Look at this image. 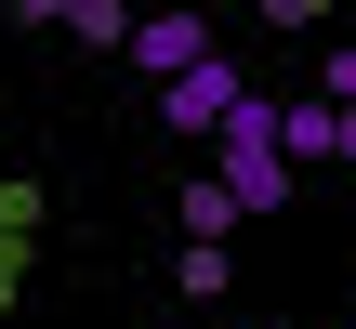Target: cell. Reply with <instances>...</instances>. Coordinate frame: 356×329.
Instances as JSON below:
<instances>
[{
  "label": "cell",
  "instance_id": "cell-1",
  "mask_svg": "<svg viewBox=\"0 0 356 329\" xmlns=\"http://www.w3.org/2000/svg\"><path fill=\"white\" fill-rule=\"evenodd\" d=\"M211 185L238 198V224L291 211V158H277V106H264V92H238V119L211 132Z\"/></svg>",
  "mask_w": 356,
  "mask_h": 329
},
{
  "label": "cell",
  "instance_id": "cell-2",
  "mask_svg": "<svg viewBox=\"0 0 356 329\" xmlns=\"http://www.w3.org/2000/svg\"><path fill=\"white\" fill-rule=\"evenodd\" d=\"M238 92H251V79H238L225 53H211V66H185V79L159 92V119H172V145H211V132L238 119Z\"/></svg>",
  "mask_w": 356,
  "mask_h": 329
},
{
  "label": "cell",
  "instance_id": "cell-3",
  "mask_svg": "<svg viewBox=\"0 0 356 329\" xmlns=\"http://www.w3.org/2000/svg\"><path fill=\"white\" fill-rule=\"evenodd\" d=\"M132 66H159V92H172L185 66H211V26L198 13H132Z\"/></svg>",
  "mask_w": 356,
  "mask_h": 329
},
{
  "label": "cell",
  "instance_id": "cell-4",
  "mask_svg": "<svg viewBox=\"0 0 356 329\" xmlns=\"http://www.w3.org/2000/svg\"><path fill=\"white\" fill-rule=\"evenodd\" d=\"M26 26H53V40H79V53H132V13H119V0H26Z\"/></svg>",
  "mask_w": 356,
  "mask_h": 329
},
{
  "label": "cell",
  "instance_id": "cell-5",
  "mask_svg": "<svg viewBox=\"0 0 356 329\" xmlns=\"http://www.w3.org/2000/svg\"><path fill=\"white\" fill-rule=\"evenodd\" d=\"M225 237H238V198L211 171H185V251H225Z\"/></svg>",
  "mask_w": 356,
  "mask_h": 329
},
{
  "label": "cell",
  "instance_id": "cell-6",
  "mask_svg": "<svg viewBox=\"0 0 356 329\" xmlns=\"http://www.w3.org/2000/svg\"><path fill=\"white\" fill-rule=\"evenodd\" d=\"M13 264H26V198L0 185V290H13Z\"/></svg>",
  "mask_w": 356,
  "mask_h": 329
}]
</instances>
